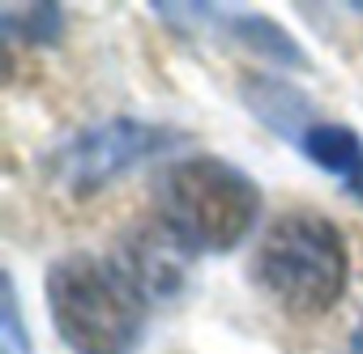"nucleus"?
I'll return each mask as SVG.
<instances>
[{
  "mask_svg": "<svg viewBox=\"0 0 363 354\" xmlns=\"http://www.w3.org/2000/svg\"><path fill=\"white\" fill-rule=\"evenodd\" d=\"M56 337L73 354H133L145 333V290L107 256L69 252L43 278Z\"/></svg>",
  "mask_w": 363,
  "mask_h": 354,
  "instance_id": "obj_1",
  "label": "nucleus"
},
{
  "mask_svg": "<svg viewBox=\"0 0 363 354\" xmlns=\"http://www.w3.org/2000/svg\"><path fill=\"white\" fill-rule=\"evenodd\" d=\"M261 218V188L227 158H179L158 180V227L189 256L235 252Z\"/></svg>",
  "mask_w": 363,
  "mask_h": 354,
  "instance_id": "obj_2",
  "label": "nucleus"
},
{
  "mask_svg": "<svg viewBox=\"0 0 363 354\" xmlns=\"http://www.w3.org/2000/svg\"><path fill=\"white\" fill-rule=\"evenodd\" d=\"M252 273L278 307L316 320L342 303L350 282V252L333 218L316 210H291L265 231Z\"/></svg>",
  "mask_w": 363,
  "mask_h": 354,
  "instance_id": "obj_3",
  "label": "nucleus"
},
{
  "mask_svg": "<svg viewBox=\"0 0 363 354\" xmlns=\"http://www.w3.org/2000/svg\"><path fill=\"white\" fill-rule=\"evenodd\" d=\"M184 141L189 137L179 128H167V124H154V120L116 115V120H103V124H90V128L73 132L48 158V175H52V184L65 197L90 201L103 188H111L120 175L141 166L145 158H158V154L184 145Z\"/></svg>",
  "mask_w": 363,
  "mask_h": 354,
  "instance_id": "obj_4",
  "label": "nucleus"
},
{
  "mask_svg": "<svg viewBox=\"0 0 363 354\" xmlns=\"http://www.w3.org/2000/svg\"><path fill=\"white\" fill-rule=\"evenodd\" d=\"M184 18H197L193 26L201 30H214L223 35L227 43H235L240 52L248 56H261L278 69H308V52L269 18H257V13H235V9H223V5H175Z\"/></svg>",
  "mask_w": 363,
  "mask_h": 354,
  "instance_id": "obj_5",
  "label": "nucleus"
},
{
  "mask_svg": "<svg viewBox=\"0 0 363 354\" xmlns=\"http://www.w3.org/2000/svg\"><path fill=\"white\" fill-rule=\"evenodd\" d=\"M240 98H244V107H248L269 132H278V137H286V141H295V145H299V137L316 124L308 94L295 90L291 81H278L274 73H248V77L240 81Z\"/></svg>",
  "mask_w": 363,
  "mask_h": 354,
  "instance_id": "obj_6",
  "label": "nucleus"
},
{
  "mask_svg": "<svg viewBox=\"0 0 363 354\" xmlns=\"http://www.w3.org/2000/svg\"><path fill=\"white\" fill-rule=\"evenodd\" d=\"M299 154L308 162H316L320 171L337 175V180H354V171L363 166V141L354 128L333 124V120H316L303 137H299Z\"/></svg>",
  "mask_w": 363,
  "mask_h": 354,
  "instance_id": "obj_7",
  "label": "nucleus"
},
{
  "mask_svg": "<svg viewBox=\"0 0 363 354\" xmlns=\"http://www.w3.org/2000/svg\"><path fill=\"white\" fill-rule=\"evenodd\" d=\"M0 30L22 43H56L65 35V9L60 5H5L0 9Z\"/></svg>",
  "mask_w": 363,
  "mask_h": 354,
  "instance_id": "obj_8",
  "label": "nucleus"
},
{
  "mask_svg": "<svg viewBox=\"0 0 363 354\" xmlns=\"http://www.w3.org/2000/svg\"><path fill=\"white\" fill-rule=\"evenodd\" d=\"M5 337L18 346V350H30V337L22 329V312H18V286H13V273H5Z\"/></svg>",
  "mask_w": 363,
  "mask_h": 354,
  "instance_id": "obj_9",
  "label": "nucleus"
},
{
  "mask_svg": "<svg viewBox=\"0 0 363 354\" xmlns=\"http://www.w3.org/2000/svg\"><path fill=\"white\" fill-rule=\"evenodd\" d=\"M346 193H350V197H354V201L363 205V166L354 171V180H346Z\"/></svg>",
  "mask_w": 363,
  "mask_h": 354,
  "instance_id": "obj_10",
  "label": "nucleus"
},
{
  "mask_svg": "<svg viewBox=\"0 0 363 354\" xmlns=\"http://www.w3.org/2000/svg\"><path fill=\"white\" fill-rule=\"evenodd\" d=\"M354 354H363V320H359V333H354Z\"/></svg>",
  "mask_w": 363,
  "mask_h": 354,
  "instance_id": "obj_11",
  "label": "nucleus"
},
{
  "mask_svg": "<svg viewBox=\"0 0 363 354\" xmlns=\"http://www.w3.org/2000/svg\"><path fill=\"white\" fill-rule=\"evenodd\" d=\"M354 9H359V13H363V5H354Z\"/></svg>",
  "mask_w": 363,
  "mask_h": 354,
  "instance_id": "obj_12",
  "label": "nucleus"
}]
</instances>
